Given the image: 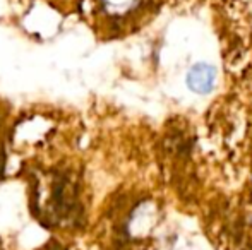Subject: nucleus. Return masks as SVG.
Segmentation results:
<instances>
[{
    "instance_id": "nucleus-1",
    "label": "nucleus",
    "mask_w": 252,
    "mask_h": 250,
    "mask_svg": "<svg viewBox=\"0 0 252 250\" xmlns=\"http://www.w3.org/2000/svg\"><path fill=\"white\" fill-rule=\"evenodd\" d=\"M216 81V72L211 65L208 63H197L190 69L189 76H187V83L197 93H208L213 89Z\"/></svg>"
}]
</instances>
